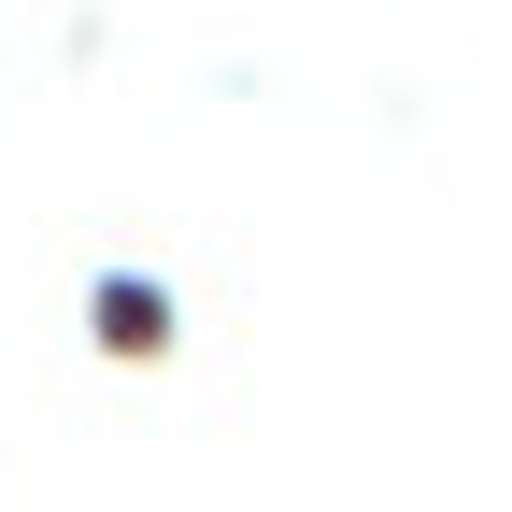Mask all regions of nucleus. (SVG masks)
Returning <instances> with one entry per match:
<instances>
[{"label": "nucleus", "mask_w": 512, "mask_h": 512, "mask_svg": "<svg viewBox=\"0 0 512 512\" xmlns=\"http://www.w3.org/2000/svg\"><path fill=\"white\" fill-rule=\"evenodd\" d=\"M157 328H171V313H157L143 285H114V299H100V342H157Z\"/></svg>", "instance_id": "obj_1"}]
</instances>
